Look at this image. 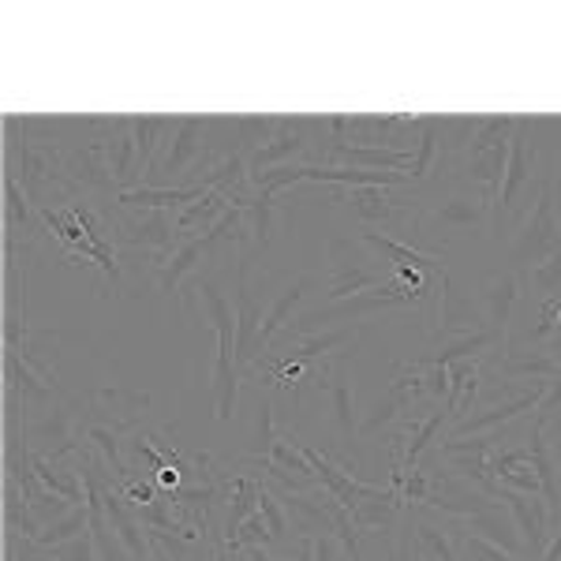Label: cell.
Here are the masks:
<instances>
[{"instance_id":"cell-1","label":"cell","mask_w":561,"mask_h":561,"mask_svg":"<svg viewBox=\"0 0 561 561\" xmlns=\"http://www.w3.org/2000/svg\"><path fill=\"white\" fill-rule=\"evenodd\" d=\"M192 288L203 300L206 314H210L214 330H217V364H214V412L217 423H229L237 415L240 401V367H237V307L225 300V293L214 280H192Z\"/></svg>"},{"instance_id":"cell-2","label":"cell","mask_w":561,"mask_h":561,"mask_svg":"<svg viewBox=\"0 0 561 561\" xmlns=\"http://www.w3.org/2000/svg\"><path fill=\"white\" fill-rule=\"evenodd\" d=\"M561 248V225H558V210H554V180L542 187V195L536 198L531 214L524 217L520 232L513 237L510 248V266L517 270H531L539 262H547L550 255H558Z\"/></svg>"},{"instance_id":"cell-3","label":"cell","mask_w":561,"mask_h":561,"mask_svg":"<svg viewBox=\"0 0 561 561\" xmlns=\"http://www.w3.org/2000/svg\"><path fill=\"white\" fill-rule=\"evenodd\" d=\"M550 173H536V139H531V121L520 116L517 121V135L510 142V165H505V180H502V195H497V214H513L520 206L524 195H542V187L550 184Z\"/></svg>"},{"instance_id":"cell-4","label":"cell","mask_w":561,"mask_h":561,"mask_svg":"<svg viewBox=\"0 0 561 561\" xmlns=\"http://www.w3.org/2000/svg\"><path fill=\"white\" fill-rule=\"evenodd\" d=\"M423 401H427V375H423V367H415L412 359H409V364H397L393 378H389L386 397L375 404V409H370L367 420L359 423V431H364V434L382 431V427H389V423L404 420L412 409H420Z\"/></svg>"},{"instance_id":"cell-5","label":"cell","mask_w":561,"mask_h":561,"mask_svg":"<svg viewBox=\"0 0 561 561\" xmlns=\"http://www.w3.org/2000/svg\"><path fill=\"white\" fill-rule=\"evenodd\" d=\"M116 240L128 243V248H142L153 255V266H165L173 259V251L180 248L176 237V221L169 217V210H124V217L116 221Z\"/></svg>"},{"instance_id":"cell-6","label":"cell","mask_w":561,"mask_h":561,"mask_svg":"<svg viewBox=\"0 0 561 561\" xmlns=\"http://www.w3.org/2000/svg\"><path fill=\"white\" fill-rule=\"evenodd\" d=\"M486 221H491V203L479 192H468V187H457L446 198H431L427 206L415 210V225L420 229L460 232V229H483Z\"/></svg>"},{"instance_id":"cell-7","label":"cell","mask_w":561,"mask_h":561,"mask_svg":"<svg viewBox=\"0 0 561 561\" xmlns=\"http://www.w3.org/2000/svg\"><path fill=\"white\" fill-rule=\"evenodd\" d=\"M378 285H386V280L370 266V259L359 251L356 240H330V304L352 300V296Z\"/></svg>"},{"instance_id":"cell-8","label":"cell","mask_w":561,"mask_h":561,"mask_svg":"<svg viewBox=\"0 0 561 561\" xmlns=\"http://www.w3.org/2000/svg\"><path fill=\"white\" fill-rule=\"evenodd\" d=\"M311 142H314V121H307V116H277L274 139L248 158L251 176H262L277 165H293V161H304L307 165Z\"/></svg>"},{"instance_id":"cell-9","label":"cell","mask_w":561,"mask_h":561,"mask_svg":"<svg viewBox=\"0 0 561 561\" xmlns=\"http://www.w3.org/2000/svg\"><path fill=\"white\" fill-rule=\"evenodd\" d=\"M206 135H210V121L203 116H173V131L161 142L158 161H153V176H176L187 173L203 161L206 153Z\"/></svg>"},{"instance_id":"cell-10","label":"cell","mask_w":561,"mask_h":561,"mask_svg":"<svg viewBox=\"0 0 561 561\" xmlns=\"http://www.w3.org/2000/svg\"><path fill=\"white\" fill-rule=\"evenodd\" d=\"M497 497H502L513 524H517L520 542H524V558L542 561L550 539H554V524H550L542 494H520V491H510V486H497Z\"/></svg>"},{"instance_id":"cell-11","label":"cell","mask_w":561,"mask_h":561,"mask_svg":"<svg viewBox=\"0 0 561 561\" xmlns=\"http://www.w3.org/2000/svg\"><path fill=\"white\" fill-rule=\"evenodd\" d=\"M486 330L483 307H479L472 296L460 293L454 274L446 270V277L438 280V322H434V341H457L468 337V333Z\"/></svg>"},{"instance_id":"cell-12","label":"cell","mask_w":561,"mask_h":561,"mask_svg":"<svg viewBox=\"0 0 561 561\" xmlns=\"http://www.w3.org/2000/svg\"><path fill=\"white\" fill-rule=\"evenodd\" d=\"M520 274L524 270L505 266V270H497L494 277H486L483 288H479V307H483L486 330H494L505 345H510L513 314H517V304H520V288H524Z\"/></svg>"},{"instance_id":"cell-13","label":"cell","mask_w":561,"mask_h":561,"mask_svg":"<svg viewBox=\"0 0 561 561\" xmlns=\"http://www.w3.org/2000/svg\"><path fill=\"white\" fill-rule=\"evenodd\" d=\"M232 307H237V367H251L262 352V307L251 296V259L243 255L237 262V293H232Z\"/></svg>"},{"instance_id":"cell-14","label":"cell","mask_w":561,"mask_h":561,"mask_svg":"<svg viewBox=\"0 0 561 561\" xmlns=\"http://www.w3.org/2000/svg\"><path fill=\"white\" fill-rule=\"evenodd\" d=\"M542 389H547V382H536L528 389V393L520 397H510V401H497V404H486L483 412L476 415H465V420L457 423L454 431H449V438H472V434H491V431H502L510 427V423H517L520 415H536L539 401H542Z\"/></svg>"},{"instance_id":"cell-15","label":"cell","mask_w":561,"mask_h":561,"mask_svg":"<svg viewBox=\"0 0 561 561\" xmlns=\"http://www.w3.org/2000/svg\"><path fill=\"white\" fill-rule=\"evenodd\" d=\"M65 169L76 187H94V192H113V169H108V153L102 135H90L65 147Z\"/></svg>"},{"instance_id":"cell-16","label":"cell","mask_w":561,"mask_h":561,"mask_svg":"<svg viewBox=\"0 0 561 561\" xmlns=\"http://www.w3.org/2000/svg\"><path fill=\"white\" fill-rule=\"evenodd\" d=\"M465 524L454 520V531L434 524L423 510H412V554L415 561H460L457 542H465Z\"/></svg>"},{"instance_id":"cell-17","label":"cell","mask_w":561,"mask_h":561,"mask_svg":"<svg viewBox=\"0 0 561 561\" xmlns=\"http://www.w3.org/2000/svg\"><path fill=\"white\" fill-rule=\"evenodd\" d=\"M105 153H108V169H113V180H116V187H121V195L142 187V161L131 139V116H116L113 121V131L105 135Z\"/></svg>"},{"instance_id":"cell-18","label":"cell","mask_w":561,"mask_h":561,"mask_svg":"<svg viewBox=\"0 0 561 561\" xmlns=\"http://www.w3.org/2000/svg\"><path fill=\"white\" fill-rule=\"evenodd\" d=\"M105 513H108V524H113L116 539H121L124 550H128V558L131 561H153V539L147 536L142 520L128 510V497L116 491V486H108L105 491Z\"/></svg>"},{"instance_id":"cell-19","label":"cell","mask_w":561,"mask_h":561,"mask_svg":"<svg viewBox=\"0 0 561 561\" xmlns=\"http://www.w3.org/2000/svg\"><path fill=\"white\" fill-rule=\"evenodd\" d=\"M90 404H94V415L98 423L105 420V427L113 431H131L135 427V415L150 404L147 393H139V389H121V386H102L90 393Z\"/></svg>"},{"instance_id":"cell-20","label":"cell","mask_w":561,"mask_h":561,"mask_svg":"<svg viewBox=\"0 0 561 561\" xmlns=\"http://www.w3.org/2000/svg\"><path fill=\"white\" fill-rule=\"evenodd\" d=\"M359 243H367V248H375L378 255H386V262H393V270H420V274H427V277H434V280L446 277V266L438 262V255L412 248V243H404V240L386 237V232H370V229H364V232H359Z\"/></svg>"},{"instance_id":"cell-21","label":"cell","mask_w":561,"mask_h":561,"mask_svg":"<svg viewBox=\"0 0 561 561\" xmlns=\"http://www.w3.org/2000/svg\"><path fill=\"white\" fill-rule=\"evenodd\" d=\"M348 203H352V214H356L364 225H382L401 214L415 217V210H420V206L397 198L389 187H348Z\"/></svg>"},{"instance_id":"cell-22","label":"cell","mask_w":561,"mask_h":561,"mask_svg":"<svg viewBox=\"0 0 561 561\" xmlns=\"http://www.w3.org/2000/svg\"><path fill=\"white\" fill-rule=\"evenodd\" d=\"M206 195V187H153V184H142L135 192H124L116 195V203L124 210H184V206L198 203Z\"/></svg>"},{"instance_id":"cell-23","label":"cell","mask_w":561,"mask_h":561,"mask_svg":"<svg viewBox=\"0 0 561 561\" xmlns=\"http://www.w3.org/2000/svg\"><path fill=\"white\" fill-rule=\"evenodd\" d=\"M497 333L494 330H479V333H468V337H457L449 341L442 352H427V356H415L412 364L415 367H454L460 359H486V352L497 345Z\"/></svg>"},{"instance_id":"cell-24","label":"cell","mask_w":561,"mask_h":561,"mask_svg":"<svg viewBox=\"0 0 561 561\" xmlns=\"http://www.w3.org/2000/svg\"><path fill=\"white\" fill-rule=\"evenodd\" d=\"M465 531L468 536H479L486 542H494V547H502L505 554L513 558H524V542L517 536V528H513V520L505 517V510H486V513H476L472 520H465Z\"/></svg>"},{"instance_id":"cell-25","label":"cell","mask_w":561,"mask_h":561,"mask_svg":"<svg viewBox=\"0 0 561 561\" xmlns=\"http://www.w3.org/2000/svg\"><path fill=\"white\" fill-rule=\"evenodd\" d=\"M225 210H229V203H225V195L217 192H206L198 203L184 206V210L176 214V237L180 243L192 240V237H203V232H210L217 221L225 217Z\"/></svg>"},{"instance_id":"cell-26","label":"cell","mask_w":561,"mask_h":561,"mask_svg":"<svg viewBox=\"0 0 561 561\" xmlns=\"http://www.w3.org/2000/svg\"><path fill=\"white\" fill-rule=\"evenodd\" d=\"M497 375L505 378H520V382H542V378H558L561 375V364L558 356L550 348H536L528 352V356H517V352H510V356H502V364H497Z\"/></svg>"},{"instance_id":"cell-27","label":"cell","mask_w":561,"mask_h":561,"mask_svg":"<svg viewBox=\"0 0 561 561\" xmlns=\"http://www.w3.org/2000/svg\"><path fill=\"white\" fill-rule=\"evenodd\" d=\"M169 131H173V116H131V139L147 173L153 169V161H158V150L169 139Z\"/></svg>"},{"instance_id":"cell-28","label":"cell","mask_w":561,"mask_h":561,"mask_svg":"<svg viewBox=\"0 0 561 561\" xmlns=\"http://www.w3.org/2000/svg\"><path fill=\"white\" fill-rule=\"evenodd\" d=\"M259 513V479L237 476L229 483V520H225V542L237 539V531L243 528V520Z\"/></svg>"},{"instance_id":"cell-29","label":"cell","mask_w":561,"mask_h":561,"mask_svg":"<svg viewBox=\"0 0 561 561\" xmlns=\"http://www.w3.org/2000/svg\"><path fill=\"white\" fill-rule=\"evenodd\" d=\"M442 161V116H420V139H415L412 180H431Z\"/></svg>"},{"instance_id":"cell-30","label":"cell","mask_w":561,"mask_h":561,"mask_svg":"<svg viewBox=\"0 0 561 561\" xmlns=\"http://www.w3.org/2000/svg\"><path fill=\"white\" fill-rule=\"evenodd\" d=\"M311 285H314V277H300V280H293L288 288H280V296L274 300V307H270V314L262 319V337H259L262 348L274 345V337L288 325V314H293V307L304 300L307 288H311Z\"/></svg>"},{"instance_id":"cell-31","label":"cell","mask_w":561,"mask_h":561,"mask_svg":"<svg viewBox=\"0 0 561 561\" xmlns=\"http://www.w3.org/2000/svg\"><path fill=\"white\" fill-rule=\"evenodd\" d=\"M4 198H8V243H15L20 240V232H23V240L31 243V237H34V221H31V195L23 192V184L15 180L12 173L4 176Z\"/></svg>"},{"instance_id":"cell-32","label":"cell","mask_w":561,"mask_h":561,"mask_svg":"<svg viewBox=\"0 0 561 561\" xmlns=\"http://www.w3.org/2000/svg\"><path fill=\"white\" fill-rule=\"evenodd\" d=\"M4 364H8V382H12V393H20V389H23V397H34V401H45V397L53 393V386L45 382L38 370L26 364L15 348L4 352Z\"/></svg>"},{"instance_id":"cell-33","label":"cell","mask_w":561,"mask_h":561,"mask_svg":"<svg viewBox=\"0 0 561 561\" xmlns=\"http://www.w3.org/2000/svg\"><path fill=\"white\" fill-rule=\"evenodd\" d=\"M87 446L90 449H102L105 460H108V468H113V479L116 483H131V472H128V465H124V457H121V431H113V427H105V423H90V431H87Z\"/></svg>"},{"instance_id":"cell-34","label":"cell","mask_w":561,"mask_h":561,"mask_svg":"<svg viewBox=\"0 0 561 561\" xmlns=\"http://www.w3.org/2000/svg\"><path fill=\"white\" fill-rule=\"evenodd\" d=\"M90 531V510L87 505H76V510L68 513V517H60V520H53V524H45V528L38 531V547H60V542H71V539H79V536H87Z\"/></svg>"},{"instance_id":"cell-35","label":"cell","mask_w":561,"mask_h":561,"mask_svg":"<svg viewBox=\"0 0 561 561\" xmlns=\"http://www.w3.org/2000/svg\"><path fill=\"white\" fill-rule=\"evenodd\" d=\"M277 195H270V192H259L255 187V195H251V203H248V221H251V237H255L262 248L270 243V237H274V214H277V203H274Z\"/></svg>"},{"instance_id":"cell-36","label":"cell","mask_w":561,"mask_h":561,"mask_svg":"<svg viewBox=\"0 0 561 561\" xmlns=\"http://www.w3.org/2000/svg\"><path fill=\"white\" fill-rule=\"evenodd\" d=\"M524 277H528V285L547 296V300H561V251L550 255L547 262H539V266L524 270Z\"/></svg>"},{"instance_id":"cell-37","label":"cell","mask_w":561,"mask_h":561,"mask_svg":"<svg viewBox=\"0 0 561 561\" xmlns=\"http://www.w3.org/2000/svg\"><path fill=\"white\" fill-rule=\"evenodd\" d=\"M277 442V431H274V404L270 401H259V415H255V438H251V457L255 460H270V449Z\"/></svg>"},{"instance_id":"cell-38","label":"cell","mask_w":561,"mask_h":561,"mask_svg":"<svg viewBox=\"0 0 561 561\" xmlns=\"http://www.w3.org/2000/svg\"><path fill=\"white\" fill-rule=\"evenodd\" d=\"M270 542H274V536H270V524H266V517H262V513H255V517L243 520V528L237 531V539L225 542V547H229L232 554H243L248 547H270Z\"/></svg>"},{"instance_id":"cell-39","label":"cell","mask_w":561,"mask_h":561,"mask_svg":"<svg viewBox=\"0 0 561 561\" xmlns=\"http://www.w3.org/2000/svg\"><path fill=\"white\" fill-rule=\"evenodd\" d=\"M259 513L266 517L270 524V536H274V542L285 539V531H288V520H285V505H280V497L270 491L266 483L259 479Z\"/></svg>"},{"instance_id":"cell-40","label":"cell","mask_w":561,"mask_h":561,"mask_svg":"<svg viewBox=\"0 0 561 561\" xmlns=\"http://www.w3.org/2000/svg\"><path fill=\"white\" fill-rule=\"evenodd\" d=\"M49 554H53V561H98V542L87 531V536H79V539H71V542L49 547Z\"/></svg>"},{"instance_id":"cell-41","label":"cell","mask_w":561,"mask_h":561,"mask_svg":"<svg viewBox=\"0 0 561 561\" xmlns=\"http://www.w3.org/2000/svg\"><path fill=\"white\" fill-rule=\"evenodd\" d=\"M460 547H465V561H520V558L505 554L502 547H494V542H486L479 536H465Z\"/></svg>"},{"instance_id":"cell-42","label":"cell","mask_w":561,"mask_h":561,"mask_svg":"<svg viewBox=\"0 0 561 561\" xmlns=\"http://www.w3.org/2000/svg\"><path fill=\"white\" fill-rule=\"evenodd\" d=\"M536 420H542L550 427L554 420H561V375L547 378V389H542V401L536 409Z\"/></svg>"},{"instance_id":"cell-43","label":"cell","mask_w":561,"mask_h":561,"mask_svg":"<svg viewBox=\"0 0 561 561\" xmlns=\"http://www.w3.org/2000/svg\"><path fill=\"white\" fill-rule=\"evenodd\" d=\"M296 561H314V539H300V547H296Z\"/></svg>"},{"instance_id":"cell-44","label":"cell","mask_w":561,"mask_h":561,"mask_svg":"<svg viewBox=\"0 0 561 561\" xmlns=\"http://www.w3.org/2000/svg\"><path fill=\"white\" fill-rule=\"evenodd\" d=\"M243 558H248V561H277L266 547H248V550H243Z\"/></svg>"},{"instance_id":"cell-45","label":"cell","mask_w":561,"mask_h":561,"mask_svg":"<svg viewBox=\"0 0 561 561\" xmlns=\"http://www.w3.org/2000/svg\"><path fill=\"white\" fill-rule=\"evenodd\" d=\"M150 539H153V536H150ZM153 561H173V558L165 554V550H161V542H153Z\"/></svg>"},{"instance_id":"cell-46","label":"cell","mask_w":561,"mask_h":561,"mask_svg":"<svg viewBox=\"0 0 561 561\" xmlns=\"http://www.w3.org/2000/svg\"><path fill=\"white\" fill-rule=\"evenodd\" d=\"M547 431H554L558 434V438H561V420H554V423H550V427Z\"/></svg>"},{"instance_id":"cell-47","label":"cell","mask_w":561,"mask_h":561,"mask_svg":"<svg viewBox=\"0 0 561 561\" xmlns=\"http://www.w3.org/2000/svg\"><path fill=\"white\" fill-rule=\"evenodd\" d=\"M558 251H561V248H558Z\"/></svg>"}]
</instances>
